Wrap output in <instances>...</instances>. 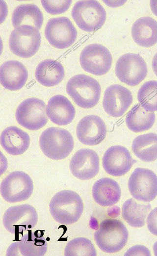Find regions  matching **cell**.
<instances>
[{
  "label": "cell",
  "mask_w": 157,
  "mask_h": 256,
  "mask_svg": "<svg viewBox=\"0 0 157 256\" xmlns=\"http://www.w3.org/2000/svg\"><path fill=\"white\" fill-rule=\"evenodd\" d=\"M139 104L147 111H157V81L149 80L140 87L137 93Z\"/></svg>",
  "instance_id": "cell-29"
},
{
  "label": "cell",
  "mask_w": 157,
  "mask_h": 256,
  "mask_svg": "<svg viewBox=\"0 0 157 256\" xmlns=\"http://www.w3.org/2000/svg\"><path fill=\"white\" fill-rule=\"evenodd\" d=\"M106 126L103 120L95 115L83 117L78 122L76 128L78 140L87 146L100 144L106 135Z\"/></svg>",
  "instance_id": "cell-18"
},
{
  "label": "cell",
  "mask_w": 157,
  "mask_h": 256,
  "mask_svg": "<svg viewBox=\"0 0 157 256\" xmlns=\"http://www.w3.org/2000/svg\"><path fill=\"white\" fill-rule=\"evenodd\" d=\"M152 67L155 74L157 77V52L155 54L153 58Z\"/></svg>",
  "instance_id": "cell-35"
},
{
  "label": "cell",
  "mask_w": 157,
  "mask_h": 256,
  "mask_svg": "<svg viewBox=\"0 0 157 256\" xmlns=\"http://www.w3.org/2000/svg\"><path fill=\"white\" fill-rule=\"evenodd\" d=\"M65 256H96L92 242L85 237H77L69 241L64 249Z\"/></svg>",
  "instance_id": "cell-30"
},
{
  "label": "cell",
  "mask_w": 157,
  "mask_h": 256,
  "mask_svg": "<svg viewBox=\"0 0 157 256\" xmlns=\"http://www.w3.org/2000/svg\"><path fill=\"white\" fill-rule=\"evenodd\" d=\"M12 23L16 28L22 25H29L40 29L44 21V16L40 8L33 4L18 5L12 14Z\"/></svg>",
  "instance_id": "cell-25"
},
{
  "label": "cell",
  "mask_w": 157,
  "mask_h": 256,
  "mask_svg": "<svg viewBox=\"0 0 157 256\" xmlns=\"http://www.w3.org/2000/svg\"><path fill=\"white\" fill-rule=\"evenodd\" d=\"M151 210L150 204L138 203L134 199L130 198L123 205L122 215L130 226L140 228L145 225L147 216Z\"/></svg>",
  "instance_id": "cell-28"
},
{
  "label": "cell",
  "mask_w": 157,
  "mask_h": 256,
  "mask_svg": "<svg viewBox=\"0 0 157 256\" xmlns=\"http://www.w3.org/2000/svg\"><path fill=\"white\" fill-rule=\"evenodd\" d=\"M147 224L150 232L157 236V207L150 211L147 218Z\"/></svg>",
  "instance_id": "cell-32"
},
{
  "label": "cell",
  "mask_w": 157,
  "mask_h": 256,
  "mask_svg": "<svg viewBox=\"0 0 157 256\" xmlns=\"http://www.w3.org/2000/svg\"><path fill=\"white\" fill-rule=\"evenodd\" d=\"M72 0H41V4L46 11L52 15H58L66 12Z\"/></svg>",
  "instance_id": "cell-31"
},
{
  "label": "cell",
  "mask_w": 157,
  "mask_h": 256,
  "mask_svg": "<svg viewBox=\"0 0 157 256\" xmlns=\"http://www.w3.org/2000/svg\"><path fill=\"white\" fill-rule=\"evenodd\" d=\"M77 30L66 17L52 18L47 22L45 29V36L52 47L58 49H65L75 42Z\"/></svg>",
  "instance_id": "cell-12"
},
{
  "label": "cell",
  "mask_w": 157,
  "mask_h": 256,
  "mask_svg": "<svg viewBox=\"0 0 157 256\" xmlns=\"http://www.w3.org/2000/svg\"><path fill=\"white\" fill-rule=\"evenodd\" d=\"M66 90L68 95L79 107L89 109L99 102L101 86L94 78L85 75H76L68 81Z\"/></svg>",
  "instance_id": "cell-2"
},
{
  "label": "cell",
  "mask_w": 157,
  "mask_h": 256,
  "mask_svg": "<svg viewBox=\"0 0 157 256\" xmlns=\"http://www.w3.org/2000/svg\"><path fill=\"white\" fill-rule=\"evenodd\" d=\"M151 255V252L149 249L141 245H137L131 247L124 254L125 256H150Z\"/></svg>",
  "instance_id": "cell-33"
},
{
  "label": "cell",
  "mask_w": 157,
  "mask_h": 256,
  "mask_svg": "<svg viewBox=\"0 0 157 256\" xmlns=\"http://www.w3.org/2000/svg\"><path fill=\"white\" fill-rule=\"evenodd\" d=\"M133 97L126 87L119 84L107 87L104 94L103 107L105 111L112 117H120L132 104Z\"/></svg>",
  "instance_id": "cell-14"
},
{
  "label": "cell",
  "mask_w": 157,
  "mask_h": 256,
  "mask_svg": "<svg viewBox=\"0 0 157 256\" xmlns=\"http://www.w3.org/2000/svg\"><path fill=\"white\" fill-rule=\"evenodd\" d=\"M43 232L28 230L22 234L19 241L14 242L7 249L6 256H42L47 251L48 243Z\"/></svg>",
  "instance_id": "cell-17"
},
{
  "label": "cell",
  "mask_w": 157,
  "mask_h": 256,
  "mask_svg": "<svg viewBox=\"0 0 157 256\" xmlns=\"http://www.w3.org/2000/svg\"><path fill=\"white\" fill-rule=\"evenodd\" d=\"M79 62L82 68L92 75L100 76L110 70L112 57L104 46L93 43L86 46L80 52Z\"/></svg>",
  "instance_id": "cell-11"
},
{
  "label": "cell",
  "mask_w": 157,
  "mask_h": 256,
  "mask_svg": "<svg viewBox=\"0 0 157 256\" xmlns=\"http://www.w3.org/2000/svg\"><path fill=\"white\" fill-rule=\"evenodd\" d=\"M115 73L121 82L130 86H134L146 78L148 69L145 61L139 54L128 53L117 59Z\"/></svg>",
  "instance_id": "cell-7"
},
{
  "label": "cell",
  "mask_w": 157,
  "mask_h": 256,
  "mask_svg": "<svg viewBox=\"0 0 157 256\" xmlns=\"http://www.w3.org/2000/svg\"><path fill=\"white\" fill-rule=\"evenodd\" d=\"M131 149L134 154L144 162L157 159V134L149 132L136 136L133 140Z\"/></svg>",
  "instance_id": "cell-27"
},
{
  "label": "cell",
  "mask_w": 157,
  "mask_h": 256,
  "mask_svg": "<svg viewBox=\"0 0 157 256\" xmlns=\"http://www.w3.org/2000/svg\"><path fill=\"white\" fill-rule=\"evenodd\" d=\"M72 17L82 30L91 32L100 28L105 23L106 11L97 0H79L74 5Z\"/></svg>",
  "instance_id": "cell-5"
},
{
  "label": "cell",
  "mask_w": 157,
  "mask_h": 256,
  "mask_svg": "<svg viewBox=\"0 0 157 256\" xmlns=\"http://www.w3.org/2000/svg\"><path fill=\"white\" fill-rule=\"evenodd\" d=\"M69 168L72 175L80 180H88L95 177L100 169L97 153L90 149H81L72 157Z\"/></svg>",
  "instance_id": "cell-16"
},
{
  "label": "cell",
  "mask_w": 157,
  "mask_h": 256,
  "mask_svg": "<svg viewBox=\"0 0 157 256\" xmlns=\"http://www.w3.org/2000/svg\"><path fill=\"white\" fill-rule=\"evenodd\" d=\"M28 78V72L23 63L18 60H8L0 67L1 85L10 91H17L24 87Z\"/></svg>",
  "instance_id": "cell-19"
},
{
  "label": "cell",
  "mask_w": 157,
  "mask_h": 256,
  "mask_svg": "<svg viewBox=\"0 0 157 256\" xmlns=\"http://www.w3.org/2000/svg\"><path fill=\"white\" fill-rule=\"evenodd\" d=\"M128 188L136 200L151 202L157 196V176L149 169L137 168L130 177Z\"/></svg>",
  "instance_id": "cell-13"
},
{
  "label": "cell",
  "mask_w": 157,
  "mask_h": 256,
  "mask_svg": "<svg viewBox=\"0 0 157 256\" xmlns=\"http://www.w3.org/2000/svg\"><path fill=\"white\" fill-rule=\"evenodd\" d=\"M28 134L16 126L5 128L0 138L2 148L9 154L19 155L24 154L30 145Z\"/></svg>",
  "instance_id": "cell-21"
},
{
  "label": "cell",
  "mask_w": 157,
  "mask_h": 256,
  "mask_svg": "<svg viewBox=\"0 0 157 256\" xmlns=\"http://www.w3.org/2000/svg\"><path fill=\"white\" fill-rule=\"evenodd\" d=\"M94 238L98 247L103 252L112 254L121 250L126 245L129 232L124 224L115 219L102 221L95 232Z\"/></svg>",
  "instance_id": "cell-3"
},
{
  "label": "cell",
  "mask_w": 157,
  "mask_h": 256,
  "mask_svg": "<svg viewBox=\"0 0 157 256\" xmlns=\"http://www.w3.org/2000/svg\"><path fill=\"white\" fill-rule=\"evenodd\" d=\"M136 161L126 147L114 145L108 148L105 152L102 165L107 174L114 177H120L127 173Z\"/></svg>",
  "instance_id": "cell-15"
},
{
  "label": "cell",
  "mask_w": 157,
  "mask_h": 256,
  "mask_svg": "<svg viewBox=\"0 0 157 256\" xmlns=\"http://www.w3.org/2000/svg\"><path fill=\"white\" fill-rule=\"evenodd\" d=\"M39 145L43 153L53 160L66 158L72 152L74 141L67 130L58 127H50L44 130L39 138Z\"/></svg>",
  "instance_id": "cell-4"
},
{
  "label": "cell",
  "mask_w": 157,
  "mask_h": 256,
  "mask_svg": "<svg viewBox=\"0 0 157 256\" xmlns=\"http://www.w3.org/2000/svg\"><path fill=\"white\" fill-rule=\"evenodd\" d=\"M153 249L154 255L156 256H157V241H156L154 243V244L153 245Z\"/></svg>",
  "instance_id": "cell-36"
},
{
  "label": "cell",
  "mask_w": 157,
  "mask_h": 256,
  "mask_svg": "<svg viewBox=\"0 0 157 256\" xmlns=\"http://www.w3.org/2000/svg\"><path fill=\"white\" fill-rule=\"evenodd\" d=\"M150 5L153 13L157 17V0H152Z\"/></svg>",
  "instance_id": "cell-34"
},
{
  "label": "cell",
  "mask_w": 157,
  "mask_h": 256,
  "mask_svg": "<svg viewBox=\"0 0 157 256\" xmlns=\"http://www.w3.org/2000/svg\"><path fill=\"white\" fill-rule=\"evenodd\" d=\"M132 38L138 45L149 48L157 43V21L151 17L140 18L133 24Z\"/></svg>",
  "instance_id": "cell-23"
},
{
  "label": "cell",
  "mask_w": 157,
  "mask_h": 256,
  "mask_svg": "<svg viewBox=\"0 0 157 256\" xmlns=\"http://www.w3.org/2000/svg\"><path fill=\"white\" fill-rule=\"evenodd\" d=\"M15 117L20 126L30 130H38L48 122L45 102L35 97L22 102L16 109Z\"/></svg>",
  "instance_id": "cell-9"
},
{
  "label": "cell",
  "mask_w": 157,
  "mask_h": 256,
  "mask_svg": "<svg viewBox=\"0 0 157 256\" xmlns=\"http://www.w3.org/2000/svg\"><path fill=\"white\" fill-rule=\"evenodd\" d=\"M46 114L53 123L58 126H65L74 120L76 109L67 98L62 95H56L49 100Z\"/></svg>",
  "instance_id": "cell-20"
},
{
  "label": "cell",
  "mask_w": 157,
  "mask_h": 256,
  "mask_svg": "<svg viewBox=\"0 0 157 256\" xmlns=\"http://www.w3.org/2000/svg\"><path fill=\"white\" fill-rule=\"evenodd\" d=\"M50 212L58 223L70 225L76 222L83 211L82 199L76 192L64 190L56 193L49 204Z\"/></svg>",
  "instance_id": "cell-1"
},
{
  "label": "cell",
  "mask_w": 157,
  "mask_h": 256,
  "mask_svg": "<svg viewBox=\"0 0 157 256\" xmlns=\"http://www.w3.org/2000/svg\"><path fill=\"white\" fill-rule=\"evenodd\" d=\"M41 43L39 30L29 25H22L15 28L9 38L11 51L22 58H29L39 50Z\"/></svg>",
  "instance_id": "cell-6"
},
{
  "label": "cell",
  "mask_w": 157,
  "mask_h": 256,
  "mask_svg": "<svg viewBox=\"0 0 157 256\" xmlns=\"http://www.w3.org/2000/svg\"><path fill=\"white\" fill-rule=\"evenodd\" d=\"M155 120L154 112L147 111L139 103H136L127 113L125 122L130 130L139 133L152 128Z\"/></svg>",
  "instance_id": "cell-26"
},
{
  "label": "cell",
  "mask_w": 157,
  "mask_h": 256,
  "mask_svg": "<svg viewBox=\"0 0 157 256\" xmlns=\"http://www.w3.org/2000/svg\"><path fill=\"white\" fill-rule=\"evenodd\" d=\"M92 193L93 198L102 206L114 205L120 200L121 190L118 183L109 178H103L94 184Z\"/></svg>",
  "instance_id": "cell-22"
},
{
  "label": "cell",
  "mask_w": 157,
  "mask_h": 256,
  "mask_svg": "<svg viewBox=\"0 0 157 256\" xmlns=\"http://www.w3.org/2000/svg\"><path fill=\"white\" fill-rule=\"evenodd\" d=\"M0 190L1 197L8 203L24 201L32 194L33 181L26 173L21 171H13L3 179Z\"/></svg>",
  "instance_id": "cell-8"
},
{
  "label": "cell",
  "mask_w": 157,
  "mask_h": 256,
  "mask_svg": "<svg viewBox=\"0 0 157 256\" xmlns=\"http://www.w3.org/2000/svg\"><path fill=\"white\" fill-rule=\"evenodd\" d=\"M65 71L63 65L57 60L48 59L40 62L35 71L36 80L46 87L58 84L63 79Z\"/></svg>",
  "instance_id": "cell-24"
},
{
  "label": "cell",
  "mask_w": 157,
  "mask_h": 256,
  "mask_svg": "<svg viewBox=\"0 0 157 256\" xmlns=\"http://www.w3.org/2000/svg\"><path fill=\"white\" fill-rule=\"evenodd\" d=\"M38 221L35 208L29 204H23L9 207L4 213L2 223L10 233L17 235L34 228Z\"/></svg>",
  "instance_id": "cell-10"
}]
</instances>
